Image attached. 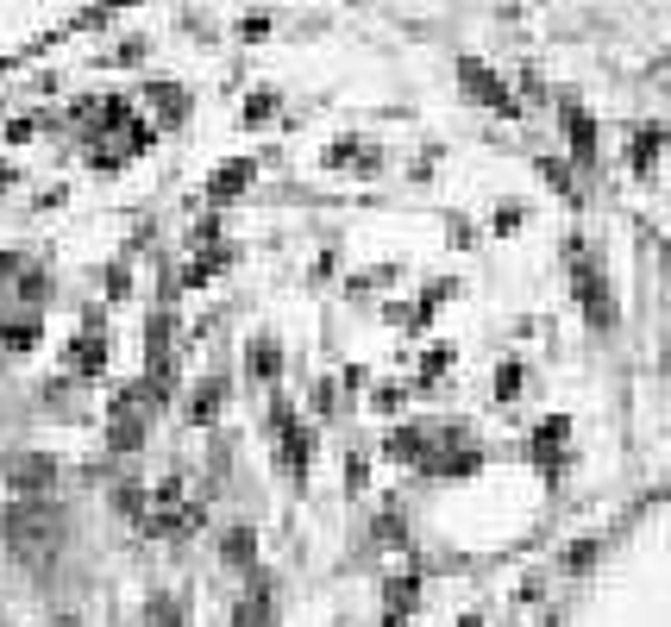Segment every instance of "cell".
I'll return each mask as SVG.
<instances>
[{
    "label": "cell",
    "instance_id": "obj_1",
    "mask_svg": "<svg viewBox=\"0 0 671 627\" xmlns=\"http://www.w3.org/2000/svg\"><path fill=\"white\" fill-rule=\"evenodd\" d=\"M0 533H7V546L26 565H44L57 552V540H63V515L44 496H26V502H13L7 515H0Z\"/></svg>",
    "mask_w": 671,
    "mask_h": 627
},
{
    "label": "cell",
    "instance_id": "obj_2",
    "mask_svg": "<svg viewBox=\"0 0 671 627\" xmlns=\"http://www.w3.org/2000/svg\"><path fill=\"white\" fill-rule=\"evenodd\" d=\"M7 477H13V483H51V464H44V458H13Z\"/></svg>",
    "mask_w": 671,
    "mask_h": 627
}]
</instances>
